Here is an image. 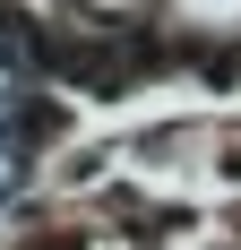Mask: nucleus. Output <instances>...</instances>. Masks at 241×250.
Wrapping results in <instances>:
<instances>
[{"instance_id": "nucleus-2", "label": "nucleus", "mask_w": 241, "mask_h": 250, "mask_svg": "<svg viewBox=\"0 0 241 250\" xmlns=\"http://www.w3.org/2000/svg\"><path fill=\"white\" fill-rule=\"evenodd\" d=\"M0 181H9V164H0Z\"/></svg>"}, {"instance_id": "nucleus-1", "label": "nucleus", "mask_w": 241, "mask_h": 250, "mask_svg": "<svg viewBox=\"0 0 241 250\" xmlns=\"http://www.w3.org/2000/svg\"><path fill=\"white\" fill-rule=\"evenodd\" d=\"M0 112H9V78H0Z\"/></svg>"}]
</instances>
